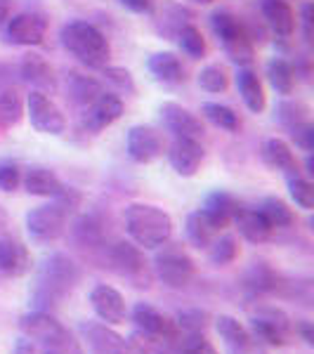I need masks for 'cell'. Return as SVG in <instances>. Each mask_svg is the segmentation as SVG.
<instances>
[{
  "label": "cell",
  "instance_id": "74e56055",
  "mask_svg": "<svg viewBox=\"0 0 314 354\" xmlns=\"http://www.w3.org/2000/svg\"><path fill=\"white\" fill-rule=\"evenodd\" d=\"M71 93H73V100L81 102V104H93L97 97L102 95V88H100V83L93 81V78L73 76L71 78Z\"/></svg>",
  "mask_w": 314,
  "mask_h": 354
},
{
  "label": "cell",
  "instance_id": "603a6c76",
  "mask_svg": "<svg viewBox=\"0 0 314 354\" xmlns=\"http://www.w3.org/2000/svg\"><path fill=\"white\" fill-rule=\"evenodd\" d=\"M262 17L277 36L288 38L295 31V15L286 0H262Z\"/></svg>",
  "mask_w": 314,
  "mask_h": 354
},
{
  "label": "cell",
  "instance_id": "d6a6232c",
  "mask_svg": "<svg viewBox=\"0 0 314 354\" xmlns=\"http://www.w3.org/2000/svg\"><path fill=\"white\" fill-rule=\"evenodd\" d=\"M239 255V241L230 234H225V236H215L213 243L208 245V258L213 265H230V262L237 260Z\"/></svg>",
  "mask_w": 314,
  "mask_h": 354
},
{
  "label": "cell",
  "instance_id": "277c9868",
  "mask_svg": "<svg viewBox=\"0 0 314 354\" xmlns=\"http://www.w3.org/2000/svg\"><path fill=\"white\" fill-rule=\"evenodd\" d=\"M19 328H21V333H24V338L36 342L45 352L68 354L76 350V345H73V340H71V333H68L50 312L33 310L24 314L19 322Z\"/></svg>",
  "mask_w": 314,
  "mask_h": 354
},
{
  "label": "cell",
  "instance_id": "ac0fdd59",
  "mask_svg": "<svg viewBox=\"0 0 314 354\" xmlns=\"http://www.w3.org/2000/svg\"><path fill=\"white\" fill-rule=\"evenodd\" d=\"M5 36L15 45H41L45 38V21L36 15H17L5 21Z\"/></svg>",
  "mask_w": 314,
  "mask_h": 354
},
{
  "label": "cell",
  "instance_id": "30bf717a",
  "mask_svg": "<svg viewBox=\"0 0 314 354\" xmlns=\"http://www.w3.org/2000/svg\"><path fill=\"white\" fill-rule=\"evenodd\" d=\"M111 262L118 270V274H123L125 279L135 281V286H149V267L147 260L142 255L140 245L133 243H116L111 248Z\"/></svg>",
  "mask_w": 314,
  "mask_h": 354
},
{
  "label": "cell",
  "instance_id": "7dc6e473",
  "mask_svg": "<svg viewBox=\"0 0 314 354\" xmlns=\"http://www.w3.org/2000/svg\"><path fill=\"white\" fill-rule=\"evenodd\" d=\"M10 15H12V0H0V24H5Z\"/></svg>",
  "mask_w": 314,
  "mask_h": 354
},
{
  "label": "cell",
  "instance_id": "8d00e7d4",
  "mask_svg": "<svg viewBox=\"0 0 314 354\" xmlns=\"http://www.w3.org/2000/svg\"><path fill=\"white\" fill-rule=\"evenodd\" d=\"M227 73L222 66H205L201 68V73H198V85L205 90V93H225L227 90Z\"/></svg>",
  "mask_w": 314,
  "mask_h": 354
},
{
  "label": "cell",
  "instance_id": "5b68a950",
  "mask_svg": "<svg viewBox=\"0 0 314 354\" xmlns=\"http://www.w3.org/2000/svg\"><path fill=\"white\" fill-rule=\"evenodd\" d=\"M210 26H213L215 36L220 38L222 45H225L227 55L234 64H250L253 62V43H250L248 33L243 31V26L239 24L237 19L225 12V10H218L210 17Z\"/></svg>",
  "mask_w": 314,
  "mask_h": 354
},
{
  "label": "cell",
  "instance_id": "9c48e42d",
  "mask_svg": "<svg viewBox=\"0 0 314 354\" xmlns=\"http://www.w3.org/2000/svg\"><path fill=\"white\" fill-rule=\"evenodd\" d=\"M26 109H28V118H31V125L43 135H62L66 128L64 113L59 111V106L55 104L45 93H38L33 90L26 100Z\"/></svg>",
  "mask_w": 314,
  "mask_h": 354
},
{
  "label": "cell",
  "instance_id": "8992f818",
  "mask_svg": "<svg viewBox=\"0 0 314 354\" xmlns=\"http://www.w3.org/2000/svg\"><path fill=\"white\" fill-rule=\"evenodd\" d=\"M154 258V274L168 288H187L194 279V262L178 245H161Z\"/></svg>",
  "mask_w": 314,
  "mask_h": 354
},
{
  "label": "cell",
  "instance_id": "6da1fadb",
  "mask_svg": "<svg viewBox=\"0 0 314 354\" xmlns=\"http://www.w3.org/2000/svg\"><path fill=\"white\" fill-rule=\"evenodd\" d=\"M123 220L133 243L145 250H158L173 236V220L158 205L133 203L125 208Z\"/></svg>",
  "mask_w": 314,
  "mask_h": 354
},
{
  "label": "cell",
  "instance_id": "cb8c5ba5",
  "mask_svg": "<svg viewBox=\"0 0 314 354\" xmlns=\"http://www.w3.org/2000/svg\"><path fill=\"white\" fill-rule=\"evenodd\" d=\"M234 222H237V230L241 234L246 241L250 243H262L272 236V227L267 225V220L262 218V213L258 208L248 210V208H241L237 215H234Z\"/></svg>",
  "mask_w": 314,
  "mask_h": 354
},
{
  "label": "cell",
  "instance_id": "52a82bcc",
  "mask_svg": "<svg viewBox=\"0 0 314 354\" xmlns=\"http://www.w3.org/2000/svg\"><path fill=\"white\" fill-rule=\"evenodd\" d=\"M68 218V208L62 201L48 203V205H38L31 213L26 215V232L31 236V241L36 243H50L57 241L64 232Z\"/></svg>",
  "mask_w": 314,
  "mask_h": 354
},
{
  "label": "cell",
  "instance_id": "ee69618b",
  "mask_svg": "<svg viewBox=\"0 0 314 354\" xmlns=\"http://www.w3.org/2000/svg\"><path fill=\"white\" fill-rule=\"evenodd\" d=\"M128 10H133L137 15H145V12H151L154 8V0H121Z\"/></svg>",
  "mask_w": 314,
  "mask_h": 354
},
{
  "label": "cell",
  "instance_id": "5bb4252c",
  "mask_svg": "<svg viewBox=\"0 0 314 354\" xmlns=\"http://www.w3.org/2000/svg\"><path fill=\"white\" fill-rule=\"evenodd\" d=\"M90 305H93L97 317L104 324H111V326L123 324L125 314H128L123 295L118 293L116 288L107 286V283H97V286L90 290Z\"/></svg>",
  "mask_w": 314,
  "mask_h": 354
},
{
  "label": "cell",
  "instance_id": "60d3db41",
  "mask_svg": "<svg viewBox=\"0 0 314 354\" xmlns=\"http://www.w3.org/2000/svg\"><path fill=\"white\" fill-rule=\"evenodd\" d=\"M102 76L107 78L109 83L116 85L118 90H128V93H133L135 90V83L133 78H130V73L125 71V68H113V66H102Z\"/></svg>",
  "mask_w": 314,
  "mask_h": 354
},
{
  "label": "cell",
  "instance_id": "ba28073f",
  "mask_svg": "<svg viewBox=\"0 0 314 354\" xmlns=\"http://www.w3.org/2000/svg\"><path fill=\"white\" fill-rule=\"evenodd\" d=\"M290 333H293V324L290 319L277 307H260L253 314V335L262 345L284 347L288 345Z\"/></svg>",
  "mask_w": 314,
  "mask_h": 354
},
{
  "label": "cell",
  "instance_id": "7bdbcfd3",
  "mask_svg": "<svg viewBox=\"0 0 314 354\" xmlns=\"http://www.w3.org/2000/svg\"><path fill=\"white\" fill-rule=\"evenodd\" d=\"M293 140H295V145L302 147L305 151H312L314 149V128H312V123H307V121L295 123L293 125Z\"/></svg>",
  "mask_w": 314,
  "mask_h": 354
},
{
  "label": "cell",
  "instance_id": "c3c4849f",
  "mask_svg": "<svg viewBox=\"0 0 314 354\" xmlns=\"http://www.w3.org/2000/svg\"><path fill=\"white\" fill-rule=\"evenodd\" d=\"M196 3H201V5H208V3H213V0H196Z\"/></svg>",
  "mask_w": 314,
  "mask_h": 354
},
{
  "label": "cell",
  "instance_id": "2e32d148",
  "mask_svg": "<svg viewBox=\"0 0 314 354\" xmlns=\"http://www.w3.org/2000/svg\"><path fill=\"white\" fill-rule=\"evenodd\" d=\"M161 121L175 137L201 140L203 133H205L201 121H198L192 111H187L185 106L175 104V102H165V104L161 106Z\"/></svg>",
  "mask_w": 314,
  "mask_h": 354
},
{
  "label": "cell",
  "instance_id": "f546056e",
  "mask_svg": "<svg viewBox=\"0 0 314 354\" xmlns=\"http://www.w3.org/2000/svg\"><path fill=\"white\" fill-rule=\"evenodd\" d=\"M128 347L135 350L137 354H170L175 347V340L163 338V335H154V333H145V330H133L128 340Z\"/></svg>",
  "mask_w": 314,
  "mask_h": 354
},
{
  "label": "cell",
  "instance_id": "ab89813d",
  "mask_svg": "<svg viewBox=\"0 0 314 354\" xmlns=\"http://www.w3.org/2000/svg\"><path fill=\"white\" fill-rule=\"evenodd\" d=\"M21 116V100L15 90H3L0 93V121L5 125L17 123Z\"/></svg>",
  "mask_w": 314,
  "mask_h": 354
},
{
  "label": "cell",
  "instance_id": "7c38bea8",
  "mask_svg": "<svg viewBox=\"0 0 314 354\" xmlns=\"http://www.w3.org/2000/svg\"><path fill=\"white\" fill-rule=\"evenodd\" d=\"M215 326H218L220 338L225 340V345L234 354H262V342L239 319L222 314V317L215 319Z\"/></svg>",
  "mask_w": 314,
  "mask_h": 354
},
{
  "label": "cell",
  "instance_id": "ffe728a7",
  "mask_svg": "<svg viewBox=\"0 0 314 354\" xmlns=\"http://www.w3.org/2000/svg\"><path fill=\"white\" fill-rule=\"evenodd\" d=\"M31 253L15 239H0V274L19 279L31 272Z\"/></svg>",
  "mask_w": 314,
  "mask_h": 354
},
{
  "label": "cell",
  "instance_id": "bcb514c9",
  "mask_svg": "<svg viewBox=\"0 0 314 354\" xmlns=\"http://www.w3.org/2000/svg\"><path fill=\"white\" fill-rule=\"evenodd\" d=\"M302 24H305V38H312V3H305L302 8Z\"/></svg>",
  "mask_w": 314,
  "mask_h": 354
},
{
  "label": "cell",
  "instance_id": "e0dca14e",
  "mask_svg": "<svg viewBox=\"0 0 314 354\" xmlns=\"http://www.w3.org/2000/svg\"><path fill=\"white\" fill-rule=\"evenodd\" d=\"M123 113V102L121 97L111 93H102L93 104H88V113H85V128L100 133V130L109 128L113 121H118Z\"/></svg>",
  "mask_w": 314,
  "mask_h": 354
},
{
  "label": "cell",
  "instance_id": "b9f144b4",
  "mask_svg": "<svg viewBox=\"0 0 314 354\" xmlns=\"http://www.w3.org/2000/svg\"><path fill=\"white\" fill-rule=\"evenodd\" d=\"M21 182V170L15 163H0V189L15 192Z\"/></svg>",
  "mask_w": 314,
  "mask_h": 354
},
{
  "label": "cell",
  "instance_id": "4dcf8cb0",
  "mask_svg": "<svg viewBox=\"0 0 314 354\" xmlns=\"http://www.w3.org/2000/svg\"><path fill=\"white\" fill-rule=\"evenodd\" d=\"M258 210L262 213V218L267 220V225H270L272 230H286V227H290L295 222L293 213H290V208L281 201V198H277V196L265 198V201L260 203Z\"/></svg>",
  "mask_w": 314,
  "mask_h": 354
},
{
  "label": "cell",
  "instance_id": "f1b7e54d",
  "mask_svg": "<svg viewBox=\"0 0 314 354\" xmlns=\"http://www.w3.org/2000/svg\"><path fill=\"white\" fill-rule=\"evenodd\" d=\"M149 71L154 73V78L161 83H180L185 78V68L182 62L173 53H158L149 59Z\"/></svg>",
  "mask_w": 314,
  "mask_h": 354
},
{
  "label": "cell",
  "instance_id": "3957f363",
  "mask_svg": "<svg viewBox=\"0 0 314 354\" xmlns=\"http://www.w3.org/2000/svg\"><path fill=\"white\" fill-rule=\"evenodd\" d=\"M62 43L78 62L93 68L107 66V62L111 57V48L104 33L97 26L88 24V21H68L62 28Z\"/></svg>",
  "mask_w": 314,
  "mask_h": 354
},
{
  "label": "cell",
  "instance_id": "d590c367",
  "mask_svg": "<svg viewBox=\"0 0 314 354\" xmlns=\"http://www.w3.org/2000/svg\"><path fill=\"white\" fill-rule=\"evenodd\" d=\"M175 345L180 347V354H218V350L203 338V333H178Z\"/></svg>",
  "mask_w": 314,
  "mask_h": 354
},
{
  "label": "cell",
  "instance_id": "836d02e7",
  "mask_svg": "<svg viewBox=\"0 0 314 354\" xmlns=\"http://www.w3.org/2000/svg\"><path fill=\"white\" fill-rule=\"evenodd\" d=\"M203 116L208 118L213 125H218V128L222 130H230V133H234V130H239V116L234 113L230 106H222V104H213V102H208V104H203Z\"/></svg>",
  "mask_w": 314,
  "mask_h": 354
},
{
  "label": "cell",
  "instance_id": "9a60e30c",
  "mask_svg": "<svg viewBox=\"0 0 314 354\" xmlns=\"http://www.w3.org/2000/svg\"><path fill=\"white\" fill-rule=\"evenodd\" d=\"M203 147L201 140H187V137H175V142L170 145L168 161L173 165V170L182 177H192L198 173L203 163Z\"/></svg>",
  "mask_w": 314,
  "mask_h": 354
},
{
  "label": "cell",
  "instance_id": "4316f807",
  "mask_svg": "<svg viewBox=\"0 0 314 354\" xmlns=\"http://www.w3.org/2000/svg\"><path fill=\"white\" fill-rule=\"evenodd\" d=\"M237 88H239V95H241L243 104L248 106L253 113H260L265 109V90H262V83L260 78L255 76L250 68H239L237 73Z\"/></svg>",
  "mask_w": 314,
  "mask_h": 354
},
{
  "label": "cell",
  "instance_id": "681fc988",
  "mask_svg": "<svg viewBox=\"0 0 314 354\" xmlns=\"http://www.w3.org/2000/svg\"><path fill=\"white\" fill-rule=\"evenodd\" d=\"M45 354H59V352H45Z\"/></svg>",
  "mask_w": 314,
  "mask_h": 354
},
{
  "label": "cell",
  "instance_id": "484cf974",
  "mask_svg": "<svg viewBox=\"0 0 314 354\" xmlns=\"http://www.w3.org/2000/svg\"><path fill=\"white\" fill-rule=\"evenodd\" d=\"M21 76H24V81L28 85H33L38 93L48 95V90L57 88L53 68H50L48 62H45L43 57H38V55H31V57H26V59L21 62Z\"/></svg>",
  "mask_w": 314,
  "mask_h": 354
},
{
  "label": "cell",
  "instance_id": "d6986e66",
  "mask_svg": "<svg viewBox=\"0 0 314 354\" xmlns=\"http://www.w3.org/2000/svg\"><path fill=\"white\" fill-rule=\"evenodd\" d=\"M133 322L137 330H145V333H154V335H163V338L175 340L178 338V328H175V322H170L163 312H158L156 307L149 305V302H137L133 310Z\"/></svg>",
  "mask_w": 314,
  "mask_h": 354
},
{
  "label": "cell",
  "instance_id": "44dd1931",
  "mask_svg": "<svg viewBox=\"0 0 314 354\" xmlns=\"http://www.w3.org/2000/svg\"><path fill=\"white\" fill-rule=\"evenodd\" d=\"M222 230H225V227H222L213 215L205 213L203 208L194 210L190 218H187V236H190V241L194 245H198V248H208V245L213 243V239L220 236Z\"/></svg>",
  "mask_w": 314,
  "mask_h": 354
},
{
  "label": "cell",
  "instance_id": "1f68e13d",
  "mask_svg": "<svg viewBox=\"0 0 314 354\" xmlns=\"http://www.w3.org/2000/svg\"><path fill=\"white\" fill-rule=\"evenodd\" d=\"M267 78H270L272 88L281 95H290L295 88V71L286 59H272L267 64Z\"/></svg>",
  "mask_w": 314,
  "mask_h": 354
},
{
  "label": "cell",
  "instance_id": "e575fe53",
  "mask_svg": "<svg viewBox=\"0 0 314 354\" xmlns=\"http://www.w3.org/2000/svg\"><path fill=\"white\" fill-rule=\"evenodd\" d=\"M288 192H290V198H293L302 210L314 208V185L310 180H305L302 175L288 177Z\"/></svg>",
  "mask_w": 314,
  "mask_h": 354
},
{
  "label": "cell",
  "instance_id": "83f0119b",
  "mask_svg": "<svg viewBox=\"0 0 314 354\" xmlns=\"http://www.w3.org/2000/svg\"><path fill=\"white\" fill-rule=\"evenodd\" d=\"M203 210L208 215H213L215 220L220 222L222 227H230L232 222H234V215L241 210V205H239L237 198L232 196V194H227V192H213L208 198H205V203H203Z\"/></svg>",
  "mask_w": 314,
  "mask_h": 354
},
{
  "label": "cell",
  "instance_id": "8fae6325",
  "mask_svg": "<svg viewBox=\"0 0 314 354\" xmlns=\"http://www.w3.org/2000/svg\"><path fill=\"white\" fill-rule=\"evenodd\" d=\"M125 151L135 163H151L161 156L163 140L149 125H133L125 135Z\"/></svg>",
  "mask_w": 314,
  "mask_h": 354
},
{
  "label": "cell",
  "instance_id": "f35d334b",
  "mask_svg": "<svg viewBox=\"0 0 314 354\" xmlns=\"http://www.w3.org/2000/svg\"><path fill=\"white\" fill-rule=\"evenodd\" d=\"M180 45H182V50H185L187 55L194 57V59H198V57L205 55V41H203L201 31H198L196 26H192V24L182 26Z\"/></svg>",
  "mask_w": 314,
  "mask_h": 354
},
{
  "label": "cell",
  "instance_id": "7a4b0ae2",
  "mask_svg": "<svg viewBox=\"0 0 314 354\" xmlns=\"http://www.w3.org/2000/svg\"><path fill=\"white\" fill-rule=\"evenodd\" d=\"M78 283V267L64 253H53L43 260L41 270L36 277V288H33V302L38 310L45 312V307L59 305L62 300L76 288Z\"/></svg>",
  "mask_w": 314,
  "mask_h": 354
},
{
  "label": "cell",
  "instance_id": "4fadbf2b",
  "mask_svg": "<svg viewBox=\"0 0 314 354\" xmlns=\"http://www.w3.org/2000/svg\"><path fill=\"white\" fill-rule=\"evenodd\" d=\"M81 330L85 345H88L90 354H128V340H123L118 333H113L109 324H95V322H83Z\"/></svg>",
  "mask_w": 314,
  "mask_h": 354
},
{
  "label": "cell",
  "instance_id": "d4e9b609",
  "mask_svg": "<svg viewBox=\"0 0 314 354\" xmlns=\"http://www.w3.org/2000/svg\"><path fill=\"white\" fill-rule=\"evenodd\" d=\"M24 187L31 196H45V198H57L62 192L66 189L64 185L59 182L53 170L48 168H31L26 170L24 175Z\"/></svg>",
  "mask_w": 314,
  "mask_h": 354
},
{
  "label": "cell",
  "instance_id": "f6af8a7d",
  "mask_svg": "<svg viewBox=\"0 0 314 354\" xmlns=\"http://www.w3.org/2000/svg\"><path fill=\"white\" fill-rule=\"evenodd\" d=\"M295 333H300L302 335V340L307 342V345H314V326L310 322H300V324H295Z\"/></svg>",
  "mask_w": 314,
  "mask_h": 354
},
{
  "label": "cell",
  "instance_id": "7402d4cb",
  "mask_svg": "<svg viewBox=\"0 0 314 354\" xmlns=\"http://www.w3.org/2000/svg\"><path fill=\"white\" fill-rule=\"evenodd\" d=\"M262 158H265V163L270 165L272 170H279V173H284L286 177L300 175L298 161H295L293 151H290V147L284 140H277V137L267 140L265 145H262Z\"/></svg>",
  "mask_w": 314,
  "mask_h": 354
}]
</instances>
